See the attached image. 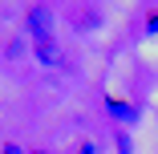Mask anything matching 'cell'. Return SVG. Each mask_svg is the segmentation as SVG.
<instances>
[{"label": "cell", "mask_w": 158, "mask_h": 154, "mask_svg": "<svg viewBox=\"0 0 158 154\" xmlns=\"http://www.w3.org/2000/svg\"><path fill=\"white\" fill-rule=\"evenodd\" d=\"M28 154H49V150H28Z\"/></svg>", "instance_id": "cell-8"}, {"label": "cell", "mask_w": 158, "mask_h": 154, "mask_svg": "<svg viewBox=\"0 0 158 154\" xmlns=\"http://www.w3.org/2000/svg\"><path fill=\"white\" fill-rule=\"evenodd\" d=\"M106 114H110V122H122V126H134L142 118V110L134 102H126V98H106Z\"/></svg>", "instance_id": "cell-2"}, {"label": "cell", "mask_w": 158, "mask_h": 154, "mask_svg": "<svg viewBox=\"0 0 158 154\" xmlns=\"http://www.w3.org/2000/svg\"><path fill=\"white\" fill-rule=\"evenodd\" d=\"M77 154H98V142H81V146H77Z\"/></svg>", "instance_id": "cell-6"}, {"label": "cell", "mask_w": 158, "mask_h": 154, "mask_svg": "<svg viewBox=\"0 0 158 154\" xmlns=\"http://www.w3.org/2000/svg\"><path fill=\"white\" fill-rule=\"evenodd\" d=\"M0 154H28V150H20L16 142H8V146H0Z\"/></svg>", "instance_id": "cell-7"}, {"label": "cell", "mask_w": 158, "mask_h": 154, "mask_svg": "<svg viewBox=\"0 0 158 154\" xmlns=\"http://www.w3.org/2000/svg\"><path fill=\"white\" fill-rule=\"evenodd\" d=\"M146 37H158V8L146 12Z\"/></svg>", "instance_id": "cell-5"}, {"label": "cell", "mask_w": 158, "mask_h": 154, "mask_svg": "<svg viewBox=\"0 0 158 154\" xmlns=\"http://www.w3.org/2000/svg\"><path fill=\"white\" fill-rule=\"evenodd\" d=\"M114 146H118V154H134V142H130V134H126V130H118Z\"/></svg>", "instance_id": "cell-4"}, {"label": "cell", "mask_w": 158, "mask_h": 154, "mask_svg": "<svg viewBox=\"0 0 158 154\" xmlns=\"http://www.w3.org/2000/svg\"><path fill=\"white\" fill-rule=\"evenodd\" d=\"M33 57L41 61L45 69H61V49H57V41H33Z\"/></svg>", "instance_id": "cell-3"}, {"label": "cell", "mask_w": 158, "mask_h": 154, "mask_svg": "<svg viewBox=\"0 0 158 154\" xmlns=\"http://www.w3.org/2000/svg\"><path fill=\"white\" fill-rule=\"evenodd\" d=\"M24 28L33 33V41H53V8L28 4L24 8Z\"/></svg>", "instance_id": "cell-1"}]
</instances>
